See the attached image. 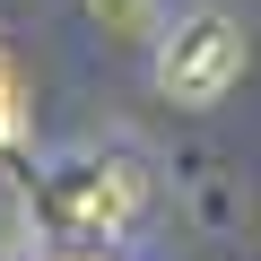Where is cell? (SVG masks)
<instances>
[{
    "label": "cell",
    "instance_id": "3957f363",
    "mask_svg": "<svg viewBox=\"0 0 261 261\" xmlns=\"http://www.w3.org/2000/svg\"><path fill=\"white\" fill-rule=\"evenodd\" d=\"M9 113H18V105H9V61H0V130H9Z\"/></svg>",
    "mask_w": 261,
    "mask_h": 261
},
{
    "label": "cell",
    "instance_id": "7a4b0ae2",
    "mask_svg": "<svg viewBox=\"0 0 261 261\" xmlns=\"http://www.w3.org/2000/svg\"><path fill=\"white\" fill-rule=\"evenodd\" d=\"M140 192H148L140 157H87V166H70V183H61V226L105 235V226H122L130 209H140Z\"/></svg>",
    "mask_w": 261,
    "mask_h": 261
},
{
    "label": "cell",
    "instance_id": "6da1fadb",
    "mask_svg": "<svg viewBox=\"0 0 261 261\" xmlns=\"http://www.w3.org/2000/svg\"><path fill=\"white\" fill-rule=\"evenodd\" d=\"M244 61H252L244 27H235L226 9H192V18H174L166 44H157V87H166L174 105H218V96L244 79Z\"/></svg>",
    "mask_w": 261,
    "mask_h": 261
}]
</instances>
